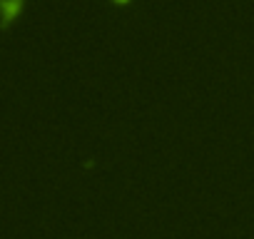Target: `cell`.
Masks as SVG:
<instances>
[{
    "label": "cell",
    "mask_w": 254,
    "mask_h": 239,
    "mask_svg": "<svg viewBox=\"0 0 254 239\" xmlns=\"http://www.w3.org/2000/svg\"><path fill=\"white\" fill-rule=\"evenodd\" d=\"M23 3H25V0H0V28L10 25L18 18Z\"/></svg>",
    "instance_id": "6da1fadb"
},
{
    "label": "cell",
    "mask_w": 254,
    "mask_h": 239,
    "mask_svg": "<svg viewBox=\"0 0 254 239\" xmlns=\"http://www.w3.org/2000/svg\"><path fill=\"white\" fill-rule=\"evenodd\" d=\"M117 3H125V0H117Z\"/></svg>",
    "instance_id": "7a4b0ae2"
}]
</instances>
